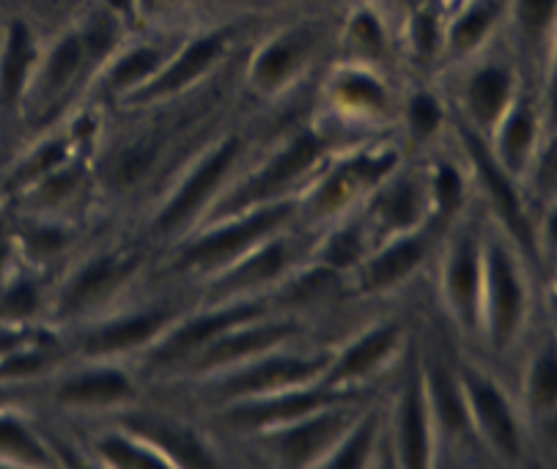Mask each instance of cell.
Masks as SVG:
<instances>
[{"instance_id": "6da1fadb", "label": "cell", "mask_w": 557, "mask_h": 469, "mask_svg": "<svg viewBox=\"0 0 557 469\" xmlns=\"http://www.w3.org/2000/svg\"><path fill=\"white\" fill-rule=\"evenodd\" d=\"M36 61V45L23 20H12L0 45V108H12L23 94Z\"/></svg>"}, {"instance_id": "7a4b0ae2", "label": "cell", "mask_w": 557, "mask_h": 469, "mask_svg": "<svg viewBox=\"0 0 557 469\" xmlns=\"http://www.w3.org/2000/svg\"><path fill=\"white\" fill-rule=\"evenodd\" d=\"M319 155H322V140H319L317 135H299V138L294 140V144L288 146V149L283 151V155L277 157L253 184H250V187L242 189L231 203L239 207V203H247V200L267 198V195L277 193V189L286 187L288 182H294V178L311 165Z\"/></svg>"}, {"instance_id": "3957f363", "label": "cell", "mask_w": 557, "mask_h": 469, "mask_svg": "<svg viewBox=\"0 0 557 469\" xmlns=\"http://www.w3.org/2000/svg\"><path fill=\"white\" fill-rule=\"evenodd\" d=\"M286 214H288L286 207L264 209V212H259L256 218L247 220V223H239V225H234V229L220 231V234L198 242V245L190 247V252H187V261H196V263L223 261L225 256H234L236 250H242L245 245H250L253 239H259L261 234H267L270 229H275V225L286 218Z\"/></svg>"}, {"instance_id": "277c9868", "label": "cell", "mask_w": 557, "mask_h": 469, "mask_svg": "<svg viewBox=\"0 0 557 469\" xmlns=\"http://www.w3.org/2000/svg\"><path fill=\"white\" fill-rule=\"evenodd\" d=\"M234 157H236V140H228V144H225L223 149L212 157V160L203 162V165L196 171V176L184 184L182 193H178L176 198H173L171 207L165 209V214L160 218V229H171V225H176L178 220L187 218V214H190L193 209L201 203L203 195H207L209 189L220 182V176L228 171V165L234 162Z\"/></svg>"}, {"instance_id": "5b68a950", "label": "cell", "mask_w": 557, "mask_h": 469, "mask_svg": "<svg viewBox=\"0 0 557 469\" xmlns=\"http://www.w3.org/2000/svg\"><path fill=\"white\" fill-rule=\"evenodd\" d=\"M228 36H231V30H214V34H209V36H203V39L193 41V45L184 50V55L178 58L176 63H173L171 70H168L165 75H162L160 81L154 83V86H151V94L173 91V88L184 86V83H190L193 77L201 75L209 63H212L214 58L223 52Z\"/></svg>"}, {"instance_id": "8992f818", "label": "cell", "mask_w": 557, "mask_h": 469, "mask_svg": "<svg viewBox=\"0 0 557 469\" xmlns=\"http://www.w3.org/2000/svg\"><path fill=\"white\" fill-rule=\"evenodd\" d=\"M492 288H494V335L497 341H508L511 330L517 326L519 305H522V294H519V283L513 277L511 261L503 250L492 252Z\"/></svg>"}, {"instance_id": "52a82bcc", "label": "cell", "mask_w": 557, "mask_h": 469, "mask_svg": "<svg viewBox=\"0 0 557 469\" xmlns=\"http://www.w3.org/2000/svg\"><path fill=\"white\" fill-rule=\"evenodd\" d=\"M322 368V360H275L253 368L225 384V393H259V390L283 387V384L311 379Z\"/></svg>"}, {"instance_id": "ba28073f", "label": "cell", "mask_w": 557, "mask_h": 469, "mask_svg": "<svg viewBox=\"0 0 557 469\" xmlns=\"http://www.w3.org/2000/svg\"><path fill=\"white\" fill-rule=\"evenodd\" d=\"M472 400H475L478 415H481L483 425L492 434V440L497 442V447L508 456H517V429H513L511 412H508L506 400L497 395V390L492 384L472 382Z\"/></svg>"}, {"instance_id": "9c48e42d", "label": "cell", "mask_w": 557, "mask_h": 469, "mask_svg": "<svg viewBox=\"0 0 557 469\" xmlns=\"http://www.w3.org/2000/svg\"><path fill=\"white\" fill-rule=\"evenodd\" d=\"M133 263L135 261H115V258H102V261L91 263V267H88V270L77 277L75 286H70V292H66V297H64L66 313H70V310L83 308V305L94 303L97 297H102V294L108 292L113 283H119L121 277L127 275Z\"/></svg>"}, {"instance_id": "30bf717a", "label": "cell", "mask_w": 557, "mask_h": 469, "mask_svg": "<svg viewBox=\"0 0 557 469\" xmlns=\"http://www.w3.org/2000/svg\"><path fill=\"white\" fill-rule=\"evenodd\" d=\"M168 313H146L135 316V319L119 321L113 326H104L88 341L91 351H113V349H127V346L140 344V341L151 338L162 324H165Z\"/></svg>"}, {"instance_id": "8fae6325", "label": "cell", "mask_w": 557, "mask_h": 469, "mask_svg": "<svg viewBox=\"0 0 557 469\" xmlns=\"http://www.w3.org/2000/svg\"><path fill=\"white\" fill-rule=\"evenodd\" d=\"M127 390V379L121 377V373H88V377L64 384L61 387V400H66V404H83V407H88V404H110V400L124 398Z\"/></svg>"}, {"instance_id": "7c38bea8", "label": "cell", "mask_w": 557, "mask_h": 469, "mask_svg": "<svg viewBox=\"0 0 557 469\" xmlns=\"http://www.w3.org/2000/svg\"><path fill=\"white\" fill-rule=\"evenodd\" d=\"M305 52V36L294 34V36H283V39L272 41L264 52L259 55V63H256V75L264 86H275V83L286 81L294 70H297V63L302 61Z\"/></svg>"}, {"instance_id": "4fadbf2b", "label": "cell", "mask_w": 557, "mask_h": 469, "mask_svg": "<svg viewBox=\"0 0 557 469\" xmlns=\"http://www.w3.org/2000/svg\"><path fill=\"white\" fill-rule=\"evenodd\" d=\"M344 418H319L313 423H305L299 429H294L292 434H286L283 440V456L292 464H305L311 461L330 440L341 431Z\"/></svg>"}, {"instance_id": "5bb4252c", "label": "cell", "mask_w": 557, "mask_h": 469, "mask_svg": "<svg viewBox=\"0 0 557 469\" xmlns=\"http://www.w3.org/2000/svg\"><path fill=\"white\" fill-rule=\"evenodd\" d=\"M467 144H470L472 155H475L478 168H481V176L486 178V187L494 193V198H497V203H500V209H503V212H506V218L511 220V225H513V229H517V234L522 236L524 242H528V229H524L522 212H519L517 195H513L511 184L506 182V176H503V173L497 171V165H494V162L488 160L486 149H483V146L478 144V140L472 138V135H467Z\"/></svg>"}, {"instance_id": "9a60e30c", "label": "cell", "mask_w": 557, "mask_h": 469, "mask_svg": "<svg viewBox=\"0 0 557 469\" xmlns=\"http://www.w3.org/2000/svg\"><path fill=\"white\" fill-rule=\"evenodd\" d=\"M508 91H511V81L503 70L488 66V70L478 72L470 86V102L478 119L488 121L500 113L508 102Z\"/></svg>"}, {"instance_id": "2e32d148", "label": "cell", "mask_w": 557, "mask_h": 469, "mask_svg": "<svg viewBox=\"0 0 557 469\" xmlns=\"http://www.w3.org/2000/svg\"><path fill=\"white\" fill-rule=\"evenodd\" d=\"M324 400L330 398H324V395H294V398L275 400V404H264V407L239 409V412L231 415V420L242 425H264L275 423V420H292L305 412H311V409L322 407Z\"/></svg>"}, {"instance_id": "e0dca14e", "label": "cell", "mask_w": 557, "mask_h": 469, "mask_svg": "<svg viewBox=\"0 0 557 469\" xmlns=\"http://www.w3.org/2000/svg\"><path fill=\"white\" fill-rule=\"evenodd\" d=\"M256 313H259V308H236V310H228V313H218V316H209V319L193 321L187 330L178 332L176 338L168 344L165 355L193 349V346L203 344V341H209V338H214V335H220V332H225L228 326L239 324V321H245V319H253Z\"/></svg>"}, {"instance_id": "ac0fdd59", "label": "cell", "mask_w": 557, "mask_h": 469, "mask_svg": "<svg viewBox=\"0 0 557 469\" xmlns=\"http://www.w3.org/2000/svg\"><path fill=\"white\" fill-rule=\"evenodd\" d=\"M393 341H396V330H393V326L371 332L368 338H362L360 344L351 346V349L346 351L344 362L338 366L335 377L346 379V377H360V373H366L368 368H374L376 362L391 351Z\"/></svg>"}, {"instance_id": "d6986e66", "label": "cell", "mask_w": 557, "mask_h": 469, "mask_svg": "<svg viewBox=\"0 0 557 469\" xmlns=\"http://www.w3.org/2000/svg\"><path fill=\"white\" fill-rule=\"evenodd\" d=\"M401 445H404V461L409 467H420L425 461V415L423 400H420L418 384L409 387L407 404L401 412Z\"/></svg>"}, {"instance_id": "ffe728a7", "label": "cell", "mask_w": 557, "mask_h": 469, "mask_svg": "<svg viewBox=\"0 0 557 469\" xmlns=\"http://www.w3.org/2000/svg\"><path fill=\"white\" fill-rule=\"evenodd\" d=\"M0 458H12V461L25 464L50 461V456L36 442V436L14 418H0Z\"/></svg>"}, {"instance_id": "44dd1931", "label": "cell", "mask_w": 557, "mask_h": 469, "mask_svg": "<svg viewBox=\"0 0 557 469\" xmlns=\"http://www.w3.org/2000/svg\"><path fill=\"white\" fill-rule=\"evenodd\" d=\"M83 58H86V45H83L81 36H66L55 45V50L50 52V61H47L45 70V88L47 91H58L61 86L72 81L77 70H81Z\"/></svg>"}, {"instance_id": "7402d4cb", "label": "cell", "mask_w": 557, "mask_h": 469, "mask_svg": "<svg viewBox=\"0 0 557 469\" xmlns=\"http://www.w3.org/2000/svg\"><path fill=\"white\" fill-rule=\"evenodd\" d=\"M420 258H423V245H420V242H404V245H396L391 252L376 258L371 272H368V281H371V286H391L398 277L407 275Z\"/></svg>"}, {"instance_id": "603a6c76", "label": "cell", "mask_w": 557, "mask_h": 469, "mask_svg": "<svg viewBox=\"0 0 557 469\" xmlns=\"http://www.w3.org/2000/svg\"><path fill=\"white\" fill-rule=\"evenodd\" d=\"M146 434L154 436L168 453H171L176 461L187 464V467H212V458L209 453L198 445V440L193 434L182 429H173V425H146Z\"/></svg>"}, {"instance_id": "cb8c5ba5", "label": "cell", "mask_w": 557, "mask_h": 469, "mask_svg": "<svg viewBox=\"0 0 557 469\" xmlns=\"http://www.w3.org/2000/svg\"><path fill=\"white\" fill-rule=\"evenodd\" d=\"M288 332V326H270V330H250L242 335H231V338L220 341L212 351H209V362L234 360V357H245L250 351H259L264 346L275 344Z\"/></svg>"}, {"instance_id": "d4e9b609", "label": "cell", "mask_w": 557, "mask_h": 469, "mask_svg": "<svg viewBox=\"0 0 557 469\" xmlns=\"http://www.w3.org/2000/svg\"><path fill=\"white\" fill-rule=\"evenodd\" d=\"M494 17H497V3H492V0L472 7L470 12L454 25V36H450L454 50H472V47L486 36V30L492 28Z\"/></svg>"}, {"instance_id": "484cf974", "label": "cell", "mask_w": 557, "mask_h": 469, "mask_svg": "<svg viewBox=\"0 0 557 469\" xmlns=\"http://www.w3.org/2000/svg\"><path fill=\"white\" fill-rule=\"evenodd\" d=\"M450 288H454V297L459 303V308L472 310V303H475V292H478V261H475V250L467 242L465 247L459 250L454 261V272H450Z\"/></svg>"}, {"instance_id": "4316f807", "label": "cell", "mask_w": 557, "mask_h": 469, "mask_svg": "<svg viewBox=\"0 0 557 469\" xmlns=\"http://www.w3.org/2000/svg\"><path fill=\"white\" fill-rule=\"evenodd\" d=\"M157 63H160V52L154 47H138V50L127 52L110 72V88H124L144 81L157 70Z\"/></svg>"}, {"instance_id": "83f0119b", "label": "cell", "mask_w": 557, "mask_h": 469, "mask_svg": "<svg viewBox=\"0 0 557 469\" xmlns=\"http://www.w3.org/2000/svg\"><path fill=\"white\" fill-rule=\"evenodd\" d=\"M420 212V198L414 184L404 182L398 187H393L391 193L382 198V218L387 220V225H409L418 220Z\"/></svg>"}, {"instance_id": "f1b7e54d", "label": "cell", "mask_w": 557, "mask_h": 469, "mask_svg": "<svg viewBox=\"0 0 557 469\" xmlns=\"http://www.w3.org/2000/svg\"><path fill=\"white\" fill-rule=\"evenodd\" d=\"M39 308V294L28 281H17L0 292V319L20 321L28 319Z\"/></svg>"}, {"instance_id": "f546056e", "label": "cell", "mask_w": 557, "mask_h": 469, "mask_svg": "<svg viewBox=\"0 0 557 469\" xmlns=\"http://www.w3.org/2000/svg\"><path fill=\"white\" fill-rule=\"evenodd\" d=\"M431 379H434V395H437V409L443 423L454 431L461 429L465 425V404L459 400V393H456L450 377L443 368H434Z\"/></svg>"}, {"instance_id": "4dcf8cb0", "label": "cell", "mask_w": 557, "mask_h": 469, "mask_svg": "<svg viewBox=\"0 0 557 469\" xmlns=\"http://www.w3.org/2000/svg\"><path fill=\"white\" fill-rule=\"evenodd\" d=\"M281 267H283V247L272 245V247H267L264 252H259L253 261H247L234 277H228V286H245V283L267 281V277L275 275Z\"/></svg>"}, {"instance_id": "1f68e13d", "label": "cell", "mask_w": 557, "mask_h": 469, "mask_svg": "<svg viewBox=\"0 0 557 469\" xmlns=\"http://www.w3.org/2000/svg\"><path fill=\"white\" fill-rule=\"evenodd\" d=\"M64 155H66L64 140H55V144L45 146V149L36 151V155L30 157V160L25 162L17 173H14V182L25 184V182H34V178L47 176V173H50L58 162L64 160Z\"/></svg>"}, {"instance_id": "d6a6232c", "label": "cell", "mask_w": 557, "mask_h": 469, "mask_svg": "<svg viewBox=\"0 0 557 469\" xmlns=\"http://www.w3.org/2000/svg\"><path fill=\"white\" fill-rule=\"evenodd\" d=\"M338 94L351 104H382V99H385V91H382L380 83L366 75L344 77L338 86Z\"/></svg>"}, {"instance_id": "836d02e7", "label": "cell", "mask_w": 557, "mask_h": 469, "mask_svg": "<svg viewBox=\"0 0 557 469\" xmlns=\"http://www.w3.org/2000/svg\"><path fill=\"white\" fill-rule=\"evenodd\" d=\"M530 138H533V115L528 110H517V115L511 119L506 129V155L508 160L519 162L528 155Z\"/></svg>"}, {"instance_id": "e575fe53", "label": "cell", "mask_w": 557, "mask_h": 469, "mask_svg": "<svg viewBox=\"0 0 557 469\" xmlns=\"http://www.w3.org/2000/svg\"><path fill=\"white\" fill-rule=\"evenodd\" d=\"M102 453L108 456V461L115 464V467H144V469L160 467V458H154L151 453L135 451L133 445H127V442H121V440L102 442Z\"/></svg>"}, {"instance_id": "d590c367", "label": "cell", "mask_w": 557, "mask_h": 469, "mask_svg": "<svg viewBox=\"0 0 557 469\" xmlns=\"http://www.w3.org/2000/svg\"><path fill=\"white\" fill-rule=\"evenodd\" d=\"M555 0H519V20L530 34H541L552 23Z\"/></svg>"}, {"instance_id": "8d00e7d4", "label": "cell", "mask_w": 557, "mask_h": 469, "mask_svg": "<svg viewBox=\"0 0 557 469\" xmlns=\"http://www.w3.org/2000/svg\"><path fill=\"white\" fill-rule=\"evenodd\" d=\"M25 245L34 256H47V252H55L58 247H64L66 236L58 229H50V225H30L25 229Z\"/></svg>"}, {"instance_id": "74e56055", "label": "cell", "mask_w": 557, "mask_h": 469, "mask_svg": "<svg viewBox=\"0 0 557 469\" xmlns=\"http://www.w3.org/2000/svg\"><path fill=\"white\" fill-rule=\"evenodd\" d=\"M357 256H360V236H357L355 231H344V234L335 236L333 245H330L327 263L335 267V270H341V267H349Z\"/></svg>"}, {"instance_id": "f35d334b", "label": "cell", "mask_w": 557, "mask_h": 469, "mask_svg": "<svg viewBox=\"0 0 557 469\" xmlns=\"http://www.w3.org/2000/svg\"><path fill=\"white\" fill-rule=\"evenodd\" d=\"M149 165H151V151L149 149H133L121 157L119 165H115V178H119L121 184H133L144 176L146 168Z\"/></svg>"}, {"instance_id": "ab89813d", "label": "cell", "mask_w": 557, "mask_h": 469, "mask_svg": "<svg viewBox=\"0 0 557 469\" xmlns=\"http://www.w3.org/2000/svg\"><path fill=\"white\" fill-rule=\"evenodd\" d=\"M75 178L77 173L72 171H64V173H47V176H41V184H39V200L41 203H58L61 198H66V195L72 193V187H75Z\"/></svg>"}, {"instance_id": "60d3db41", "label": "cell", "mask_w": 557, "mask_h": 469, "mask_svg": "<svg viewBox=\"0 0 557 469\" xmlns=\"http://www.w3.org/2000/svg\"><path fill=\"white\" fill-rule=\"evenodd\" d=\"M409 115H412L414 132H418V135H423V138L437 129V124H440V108L434 104V99H431V97L414 99Z\"/></svg>"}, {"instance_id": "b9f144b4", "label": "cell", "mask_w": 557, "mask_h": 469, "mask_svg": "<svg viewBox=\"0 0 557 469\" xmlns=\"http://www.w3.org/2000/svg\"><path fill=\"white\" fill-rule=\"evenodd\" d=\"M351 36H355L357 45L368 52L382 50V28L371 14H360V17L351 23Z\"/></svg>"}, {"instance_id": "7bdbcfd3", "label": "cell", "mask_w": 557, "mask_h": 469, "mask_svg": "<svg viewBox=\"0 0 557 469\" xmlns=\"http://www.w3.org/2000/svg\"><path fill=\"white\" fill-rule=\"evenodd\" d=\"M533 393L541 404H552L555 398V360L546 355L533 373Z\"/></svg>"}, {"instance_id": "ee69618b", "label": "cell", "mask_w": 557, "mask_h": 469, "mask_svg": "<svg viewBox=\"0 0 557 469\" xmlns=\"http://www.w3.org/2000/svg\"><path fill=\"white\" fill-rule=\"evenodd\" d=\"M83 45H86V55L91 52V55H104V52L113 47L115 36H113V28H110L108 20H99V23L91 25V30H88L86 36H81Z\"/></svg>"}, {"instance_id": "f6af8a7d", "label": "cell", "mask_w": 557, "mask_h": 469, "mask_svg": "<svg viewBox=\"0 0 557 469\" xmlns=\"http://www.w3.org/2000/svg\"><path fill=\"white\" fill-rule=\"evenodd\" d=\"M371 434H374V425H371V423L362 425V431L355 436V440H351V445L346 447V451L341 453V456L333 461L335 467H357V464L362 461V456H366L368 442H371Z\"/></svg>"}, {"instance_id": "bcb514c9", "label": "cell", "mask_w": 557, "mask_h": 469, "mask_svg": "<svg viewBox=\"0 0 557 469\" xmlns=\"http://www.w3.org/2000/svg\"><path fill=\"white\" fill-rule=\"evenodd\" d=\"M414 41H418V50L423 55H431L437 47V23L429 12L418 14V20H414Z\"/></svg>"}, {"instance_id": "7dc6e473", "label": "cell", "mask_w": 557, "mask_h": 469, "mask_svg": "<svg viewBox=\"0 0 557 469\" xmlns=\"http://www.w3.org/2000/svg\"><path fill=\"white\" fill-rule=\"evenodd\" d=\"M437 187H440V200H443L445 209H454L459 203V195H461V182L456 176L454 168H443L437 178Z\"/></svg>"}, {"instance_id": "c3c4849f", "label": "cell", "mask_w": 557, "mask_h": 469, "mask_svg": "<svg viewBox=\"0 0 557 469\" xmlns=\"http://www.w3.org/2000/svg\"><path fill=\"white\" fill-rule=\"evenodd\" d=\"M28 341H34V335H30V332L12 330V326H0V357L7 355V351L17 349V346L28 344Z\"/></svg>"}, {"instance_id": "681fc988", "label": "cell", "mask_w": 557, "mask_h": 469, "mask_svg": "<svg viewBox=\"0 0 557 469\" xmlns=\"http://www.w3.org/2000/svg\"><path fill=\"white\" fill-rule=\"evenodd\" d=\"M327 281H330L327 272H319V275L305 277V281L297 286V292H294V297L302 299V297H311V294H319V288H322Z\"/></svg>"}, {"instance_id": "f907efd6", "label": "cell", "mask_w": 557, "mask_h": 469, "mask_svg": "<svg viewBox=\"0 0 557 469\" xmlns=\"http://www.w3.org/2000/svg\"><path fill=\"white\" fill-rule=\"evenodd\" d=\"M146 3H149V9H171L178 0H146Z\"/></svg>"}, {"instance_id": "816d5d0a", "label": "cell", "mask_w": 557, "mask_h": 469, "mask_svg": "<svg viewBox=\"0 0 557 469\" xmlns=\"http://www.w3.org/2000/svg\"><path fill=\"white\" fill-rule=\"evenodd\" d=\"M113 3V9H129V0H110Z\"/></svg>"}]
</instances>
